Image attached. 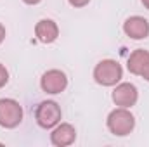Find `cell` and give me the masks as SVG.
I'll return each mask as SVG.
<instances>
[{
    "mask_svg": "<svg viewBox=\"0 0 149 147\" xmlns=\"http://www.w3.org/2000/svg\"><path fill=\"white\" fill-rule=\"evenodd\" d=\"M137 99H139V90L134 83H128V81H123V83H118L114 85V90H113V102L118 106V107H127L130 109L132 106L137 104Z\"/></svg>",
    "mask_w": 149,
    "mask_h": 147,
    "instance_id": "cell-5",
    "label": "cell"
},
{
    "mask_svg": "<svg viewBox=\"0 0 149 147\" xmlns=\"http://www.w3.org/2000/svg\"><path fill=\"white\" fill-rule=\"evenodd\" d=\"M7 81H9V71L5 69V66H3V64H0V88H2V87H5V85H7Z\"/></svg>",
    "mask_w": 149,
    "mask_h": 147,
    "instance_id": "cell-11",
    "label": "cell"
},
{
    "mask_svg": "<svg viewBox=\"0 0 149 147\" xmlns=\"http://www.w3.org/2000/svg\"><path fill=\"white\" fill-rule=\"evenodd\" d=\"M40 87L45 94H50V95H56V94H61L66 90L68 87V78L66 74L63 73L61 69H49L42 74L40 78Z\"/></svg>",
    "mask_w": 149,
    "mask_h": 147,
    "instance_id": "cell-6",
    "label": "cell"
},
{
    "mask_svg": "<svg viewBox=\"0 0 149 147\" xmlns=\"http://www.w3.org/2000/svg\"><path fill=\"white\" fill-rule=\"evenodd\" d=\"M123 78V68L114 59H104L94 68V80L102 87H114Z\"/></svg>",
    "mask_w": 149,
    "mask_h": 147,
    "instance_id": "cell-2",
    "label": "cell"
},
{
    "mask_svg": "<svg viewBox=\"0 0 149 147\" xmlns=\"http://www.w3.org/2000/svg\"><path fill=\"white\" fill-rule=\"evenodd\" d=\"M24 3H28V5H37V3H40L42 0H23Z\"/></svg>",
    "mask_w": 149,
    "mask_h": 147,
    "instance_id": "cell-15",
    "label": "cell"
},
{
    "mask_svg": "<svg viewBox=\"0 0 149 147\" xmlns=\"http://www.w3.org/2000/svg\"><path fill=\"white\" fill-rule=\"evenodd\" d=\"M123 31L132 40H144L149 37V21L142 16H132L123 23Z\"/></svg>",
    "mask_w": 149,
    "mask_h": 147,
    "instance_id": "cell-7",
    "label": "cell"
},
{
    "mask_svg": "<svg viewBox=\"0 0 149 147\" xmlns=\"http://www.w3.org/2000/svg\"><path fill=\"white\" fill-rule=\"evenodd\" d=\"M141 76H142V78H144L146 81H149V62H148V66L144 68V71L141 73Z\"/></svg>",
    "mask_w": 149,
    "mask_h": 147,
    "instance_id": "cell-13",
    "label": "cell"
},
{
    "mask_svg": "<svg viewBox=\"0 0 149 147\" xmlns=\"http://www.w3.org/2000/svg\"><path fill=\"white\" fill-rule=\"evenodd\" d=\"M61 116H63L61 107L54 101H43V102H40L37 111H35V119H37L38 126L45 128V130H50L56 125H59Z\"/></svg>",
    "mask_w": 149,
    "mask_h": 147,
    "instance_id": "cell-3",
    "label": "cell"
},
{
    "mask_svg": "<svg viewBox=\"0 0 149 147\" xmlns=\"http://www.w3.org/2000/svg\"><path fill=\"white\" fill-rule=\"evenodd\" d=\"M108 128L113 135L116 137H125L130 135L132 130L135 128V118L127 107H116L108 114Z\"/></svg>",
    "mask_w": 149,
    "mask_h": 147,
    "instance_id": "cell-1",
    "label": "cell"
},
{
    "mask_svg": "<svg viewBox=\"0 0 149 147\" xmlns=\"http://www.w3.org/2000/svg\"><path fill=\"white\" fill-rule=\"evenodd\" d=\"M76 139V130L73 125L70 123H59L54 126L52 133H50V142L56 147H66L71 146Z\"/></svg>",
    "mask_w": 149,
    "mask_h": 147,
    "instance_id": "cell-8",
    "label": "cell"
},
{
    "mask_svg": "<svg viewBox=\"0 0 149 147\" xmlns=\"http://www.w3.org/2000/svg\"><path fill=\"white\" fill-rule=\"evenodd\" d=\"M5 40V28H3V24L0 23V43Z\"/></svg>",
    "mask_w": 149,
    "mask_h": 147,
    "instance_id": "cell-14",
    "label": "cell"
},
{
    "mask_svg": "<svg viewBox=\"0 0 149 147\" xmlns=\"http://www.w3.org/2000/svg\"><path fill=\"white\" fill-rule=\"evenodd\" d=\"M141 2H142V5H144L146 9H149V0H141Z\"/></svg>",
    "mask_w": 149,
    "mask_h": 147,
    "instance_id": "cell-16",
    "label": "cell"
},
{
    "mask_svg": "<svg viewBox=\"0 0 149 147\" xmlns=\"http://www.w3.org/2000/svg\"><path fill=\"white\" fill-rule=\"evenodd\" d=\"M23 121V107L14 99H0V126L12 130Z\"/></svg>",
    "mask_w": 149,
    "mask_h": 147,
    "instance_id": "cell-4",
    "label": "cell"
},
{
    "mask_svg": "<svg viewBox=\"0 0 149 147\" xmlns=\"http://www.w3.org/2000/svg\"><path fill=\"white\" fill-rule=\"evenodd\" d=\"M35 37L42 43H52L59 37V26L52 19H42L35 26Z\"/></svg>",
    "mask_w": 149,
    "mask_h": 147,
    "instance_id": "cell-9",
    "label": "cell"
},
{
    "mask_svg": "<svg viewBox=\"0 0 149 147\" xmlns=\"http://www.w3.org/2000/svg\"><path fill=\"white\" fill-rule=\"evenodd\" d=\"M70 2V5H73V7H76V9H80V7H85L90 0H68Z\"/></svg>",
    "mask_w": 149,
    "mask_h": 147,
    "instance_id": "cell-12",
    "label": "cell"
},
{
    "mask_svg": "<svg viewBox=\"0 0 149 147\" xmlns=\"http://www.w3.org/2000/svg\"><path fill=\"white\" fill-rule=\"evenodd\" d=\"M149 62V52L144 50V49H137L130 54L128 61H127V68L132 74H137L141 76V73L144 71V68L148 66Z\"/></svg>",
    "mask_w": 149,
    "mask_h": 147,
    "instance_id": "cell-10",
    "label": "cell"
}]
</instances>
